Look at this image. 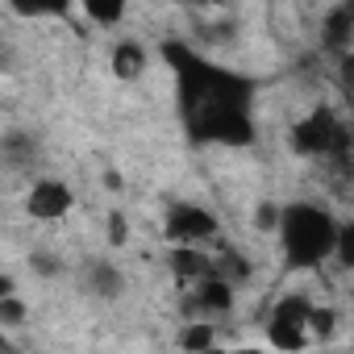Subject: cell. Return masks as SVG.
I'll return each mask as SVG.
<instances>
[{
    "instance_id": "1",
    "label": "cell",
    "mask_w": 354,
    "mask_h": 354,
    "mask_svg": "<svg viewBox=\"0 0 354 354\" xmlns=\"http://www.w3.org/2000/svg\"><path fill=\"white\" fill-rule=\"evenodd\" d=\"M337 234H342V225H333V217L321 213V209H313V205L283 209L279 238H283V254H288L292 267H317V263H325L337 250Z\"/></svg>"
},
{
    "instance_id": "2",
    "label": "cell",
    "mask_w": 354,
    "mask_h": 354,
    "mask_svg": "<svg viewBox=\"0 0 354 354\" xmlns=\"http://www.w3.org/2000/svg\"><path fill=\"white\" fill-rule=\"evenodd\" d=\"M342 133H346V129L333 121V113H329V109H317L313 117H304V121L296 125L292 146H296L300 154H329V150H342V146H346Z\"/></svg>"
},
{
    "instance_id": "3",
    "label": "cell",
    "mask_w": 354,
    "mask_h": 354,
    "mask_svg": "<svg viewBox=\"0 0 354 354\" xmlns=\"http://www.w3.org/2000/svg\"><path fill=\"white\" fill-rule=\"evenodd\" d=\"M213 234H217V217L196 209V205H175L171 217H167V238L180 242V246H196Z\"/></svg>"
},
{
    "instance_id": "4",
    "label": "cell",
    "mask_w": 354,
    "mask_h": 354,
    "mask_svg": "<svg viewBox=\"0 0 354 354\" xmlns=\"http://www.w3.org/2000/svg\"><path fill=\"white\" fill-rule=\"evenodd\" d=\"M67 209H71V188H67V184H59V180L34 184V192H30V213H34L38 221H59V217H67Z\"/></svg>"
},
{
    "instance_id": "5",
    "label": "cell",
    "mask_w": 354,
    "mask_h": 354,
    "mask_svg": "<svg viewBox=\"0 0 354 354\" xmlns=\"http://www.w3.org/2000/svg\"><path fill=\"white\" fill-rule=\"evenodd\" d=\"M201 308L205 313H225L230 308V300H234V283L230 279H221V275H213V279H205L201 283Z\"/></svg>"
},
{
    "instance_id": "6",
    "label": "cell",
    "mask_w": 354,
    "mask_h": 354,
    "mask_svg": "<svg viewBox=\"0 0 354 354\" xmlns=\"http://www.w3.org/2000/svg\"><path fill=\"white\" fill-rule=\"evenodd\" d=\"M267 337H271V346H275V350L296 354V350H304L308 329H304V325H288V321H271V325H267Z\"/></svg>"
},
{
    "instance_id": "7",
    "label": "cell",
    "mask_w": 354,
    "mask_h": 354,
    "mask_svg": "<svg viewBox=\"0 0 354 354\" xmlns=\"http://www.w3.org/2000/svg\"><path fill=\"white\" fill-rule=\"evenodd\" d=\"M142 67H146V50H142V46L121 42V46L113 50V71H117L121 80H138V75H142Z\"/></svg>"
},
{
    "instance_id": "8",
    "label": "cell",
    "mask_w": 354,
    "mask_h": 354,
    "mask_svg": "<svg viewBox=\"0 0 354 354\" xmlns=\"http://www.w3.org/2000/svg\"><path fill=\"white\" fill-rule=\"evenodd\" d=\"M313 308H317V304H308L304 296H283V300L275 304L271 321H288V325H304V329H308V317H313Z\"/></svg>"
},
{
    "instance_id": "9",
    "label": "cell",
    "mask_w": 354,
    "mask_h": 354,
    "mask_svg": "<svg viewBox=\"0 0 354 354\" xmlns=\"http://www.w3.org/2000/svg\"><path fill=\"white\" fill-rule=\"evenodd\" d=\"M350 26H354V9H337L325 26V46H346L350 42Z\"/></svg>"
},
{
    "instance_id": "10",
    "label": "cell",
    "mask_w": 354,
    "mask_h": 354,
    "mask_svg": "<svg viewBox=\"0 0 354 354\" xmlns=\"http://www.w3.org/2000/svg\"><path fill=\"white\" fill-rule=\"evenodd\" d=\"M171 263H175V275H201V271L209 267V263H205V254H201V250H192V246H175Z\"/></svg>"
},
{
    "instance_id": "11",
    "label": "cell",
    "mask_w": 354,
    "mask_h": 354,
    "mask_svg": "<svg viewBox=\"0 0 354 354\" xmlns=\"http://www.w3.org/2000/svg\"><path fill=\"white\" fill-rule=\"evenodd\" d=\"M88 283H92V292H100V296H117V292H121V275H117L109 263H96L92 275H88Z\"/></svg>"
},
{
    "instance_id": "12",
    "label": "cell",
    "mask_w": 354,
    "mask_h": 354,
    "mask_svg": "<svg viewBox=\"0 0 354 354\" xmlns=\"http://www.w3.org/2000/svg\"><path fill=\"white\" fill-rule=\"evenodd\" d=\"M213 333H217V329L205 325V321H201V325H188V329H184V350H188V354H205V350H213Z\"/></svg>"
},
{
    "instance_id": "13",
    "label": "cell",
    "mask_w": 354,
    "mask_h": 354,
    "mask_svg": "<svg viewBox=\"0 0 354 354\" xmlns=\"http://www.w3.org/2000/svg\"><path fill=\"white\" fill-rule=\"evenodd\" d=\"M333 325H337V317L329 308H313V317H308V333L313 337H333Z\"/></svg>"
},
{
    "instance_id": "14",
    "label": "cell",
    "mask_w": 354,
    "mask_h": 354,
    "mask_svg": "<svg viewBox=\"0 0 354 354\" xmlns=\"http://www.w3.org/2000/svg\"><path fill=\"white\" fill-rule=\"evenodd\" d=\"M333 259H337L342 267H354V221H350V225H342V234H337V250H333Z\"/></svg>"
},
{
    "instance_id": "15",
    "label": "cell",
    "mask_w": 354,
    "mask_h": 354,
    "mask_svg": "<svg viewBox=\"0 0 354 354\" xmlns=\"http://www.w3.org/2000/svg\"><path fill=\"white\" fill-rule=\"evenodd\" d=\"M88 17L100 21V26H117V21L125 17V9H121V5H88Z\"/></svg>"
},
{
    "instance_id": "16",
    "label": "cell",
    "mask_w": 354,
    "mask_h": 354,
    "mask_svg": "<svg viewBox=\"0 0 354 354\" xmlns=\"http://www.w3.org/2000/svg\"><path fill=\"white\" fill-rule=\"evenodd\" d=\"M254 225H259V230H279V225H283V213H279L275 205H263V209L254 213Z\"/></svg>"
},
{
    "instance_id": "17",
    "label": "cell",
    "mask_w": 354,
    "mask_h": 354,
    "mask_svg": "<svg viewBox=\"0 0 354 354\" xmlns=\"http://www.w3.org/2000/svg\"><path fill=\"white\" fill-rule=\"evenodd\" d=\"M21 317H26V308H21L13 296H5V300H0V321H5V325H17Z\"/></svg>"
},
{
    "instance_id": "18",
    "label": "cell",
    "mask_w": 354,
    "mask_h": 354,
    "mask_svg": "<svg viewBox=\"0 0 354 354\" xmlns=\"http://www.w3.org/2000/svg\"><path fill=\"white\" fill-rule=\"evenodd\" d=\"M337 80H342V88H346V92H354V50H350V55H342V63H337Z\"/></svg>"
},
{
    "instance_id": "19",
    "label": "cell",
    "mask_w": 354,
    "mask_h": 354,
    "mask_svg": "<svg viewBox=\"0 0 354 354\" xmlns=\"http://www.w3.org/2000/svg\"><path fill=\"white\" fill-rule=\"evenodd\" d=\"M125 234H129L125 217H121V213H113V217H109V242H113V246H121V242H125Z\"/></svg>"
},
{
    "instance_id": "20",
    "label": "cell",
    "mask_w": 354,
    "mask_h": 354,
    "mask_svg": "<svg viewBox=\"0 0 354 354\" xmlns=\"http://www.w3.org/2000/svg\"><path fill=\"white\" fill-rule=\"evenodd\" d=\"M238 354H267V350H254V346H246V350H238Z\"/></svg>"
},
{
    "instance_id": "21",
    "label": "cell",
    "mask_w": 354,
    "mask_h": 354,
    "mask_svg": "<svg viewBox=\"0 0 354 354\" xmlns=\"http://www.w3.org/2000/svg\"><path fill=\"white\" fill-rule=\"evenodd\" d=\"M205 354H221V350H217V346H213V350H205Z\"/></svg>"
}]
</instances>
